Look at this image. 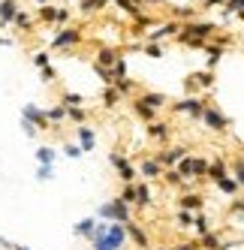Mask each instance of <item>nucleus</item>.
Instances as JSON below:
<instances>
[{
	"label": "nucleus",
	"instance_id": "nucleus-51",
	"mask_svg": "<svg viewBox=\"0 0 244 250\" xmlns=\"http://www.w3.org/2000/svg\"><path fill=\"white\" fill-rule=\"evenodd\" d=\"M175 250H196L199 247V241H178V244H172Z\"/></svg>",
	"mask_w": 244,
	"mask_h": 250
},
{
	"label": "nucleus",
	"instance_id": "nucleus-3",
	"mask_svg": "<svg viewBox=\"0 0 244 250\" xmlns=\"http://www.w3.org/2000/svg\"><path fill=\"white\" fill-rule=\"evenodd\" d=\"M202 124L211 133H217V136H226L229 133V127H232V121L226 118L223 112H220V105H214V103H208L205 100V112H202Z\"/></svg>",
	"mask_w": 244,
	"mask_h": 250
},
{
	"label": "nucleus",
	"instance_id": "nucleus-1",
	"mask_svg": "<svg viewBox=\"0 0 244 250\" xmlns=\"http://www.w3.org/2000/svg\"><path fill=\"white\" fill-rule=\"evenodd\" d=\"M220 30L217 21H187L181 24V30L175 33V42L184 45V48H205V42L214 40V33Z\"/></svg>",
	"mask_w": 244,
	"mask_h": 250
},
{
	"label": "nucleus",
	"instance_id": "nucleus-59",
	"mask_svg": "<svg viewBox=\"0 0 244 250\" xmlns=\"http://www.w3.org/2000/svg\"><path fill=\"white\" fill-rule=\"evenodd\" d=\"M37 3H40V6H45V3H48V0H37Z\"/></svg>",
	"mask_w": 244,
	"mask_h": 250
},
{
	"label": "nucleus",
	"instance_id": "nucleus-61",
	"mask_svg": "<svg viewBox=\"0 0 244 250\" xmlns=\"http://www.w3.org/2000/svg\"><path fill=\"white\" fill-rule=\"evenodd\" d=\"M196 250H202V247H196Z\"/></svg>",
	"mask_w": 244,
	"mask_h": 250
},
{
	"label": "nucleus",
	"instance_id": "nucleus-31",
	"mask_svg": "<svg viewBox=\"0 0 244 250\" xmlns=\"http://www.w3.org/2000/svg\"><path fill=\"white\" fill-rule=\"evenodd\" d=\"M66 118L81 127V124L88 121V109H84V105H66Z\"/></svg>",
	"mask_w": 244,
	"mask_h": 250
},
{
	"label": "nucleus",
	"instance_id": "nucleus-21",
	"mask_svg": "<svg viewBox=\"0 0 244 250\" xmlns=\"http://www.w3.org/2000/svg\"><path fill=\"white\" fill-rule=\"evenodd\" d=\"M154 205V196L148 181H136V208H151Z\"/></svg>",
	"mask_w": 244,
	"mask_h": 250
},
{
	"label": "nucleus",
	"instance_id": "nucleus-19",
	"mask_svg": "<svg viewBox=\"0 0 244 250\" xmlns=\"http://www.w3.org/2000/svg\"><path fill=\"white\" fill-rule=\"evenodd\" d=\"M196 241H199V247H202V250H223V235H220L217 229L205 232V235H199Z\"/></svg>",
	"mask_w": 244,
	"mask_h": 250
},
{
	"label": "nucleus",
	"instance_id": "nucleus-32",
	"mask_svg": "<svg viewBox=\"0 0 244 250\" xmlns=\"http://www.w3.org/2000/svg\"><path fill=\"white\" fill-rule=\"evenodd\" d=\"M118 103H121V94L115 91V84H106L102 87V105H106V109H115Z\"/></svg>",
	"mask_w": 244,
	"mask_h": 250
},
{
	"label": "nucleus",
	"instance_id": "nucleus-34",
	"mask_svg": "<svg viewBox=\"0 0 244 250\" xmlns=\"http://www.w3.org/2000/svg\"><path fill=\"white\" fill-rule=\"evenodd\" d=\"M193 175H196V181H208V160L205 157L193 154Z\"/></svg>",
	"mask_w": 244,
	"mask_h": 250
},
{
	"label": "nucleus",
	"instance_id": "nucleus-60",
	"mask_svg": "<svg viewBox=\"0 0 244 250\" xmlns=\"http://www.w3.org/2000/svg\"><path fill=\"white\" fill-rule=\"evenodd\" d=\"M133 3H139V6H142V3H145V0H133Z\"/></svg>",
	"mask_w": 244,
	"mask_h": 250
},
{
	"label": "nucleus",
	"instance_id": "nucleus-15",
	"mask_svg": "<svg viewBox=\"0 0 244 250\" xmlns=\"http://www.w3.org/2000/svg\"><path fill=\"white\" fill-rule=\"evenodd\" d=\"M205 69H214L220 61H223V55H226V48L223 45H217V42H205Z\"/></svg>",
	"mask_w": 244,
	"mask_h": 250
},
{
	"label": "nucleus",
	"instance_id": "nucleus-8",
	"mask_svg": "<svg viewBox=\"0 0 244 250\" xmlns=\"http://www.w3.org/2000/svg\"><path fill=\"white\" fill-rule=\"evenodd\" d=\"M172 130H175V127H172L169 121H163V118L145 124V136H148L151 142H160V148H166V142L172 139Z\"/></svg>",
	"mask_w": 244,
	"mask_h": 250
},
{
	"label": "nucleus",
	"instance_id": "nucleus-24",
	"mask_svg": "<svg viewBox=\"0 0 244 250\" xmlns=\"http://www.w3.org/2000/svg\"><path fill=\"white\" fill-rule=\"evenodd\" d=\"M223 196H229V199H235V196H241V187H238V181H235V178L229 175V178H223V181H217L214 184Z\"/></svg>",
	"mask_w": 244,
	"mask_h": 250
},
{
	"label": "nucleus",
	"instance_id": "nucleus-20",
	"mask_svg": "<svg viewBox=\"0 0 244 250\" xmlns=\"http://www.w3.org/2000/svg\"><path fill=\"white\" fill-rule=\"evenodd\" d=\"M15 15H19V3L15 0H0V24L9 27L15 21Z\"/></svg>",
	"mask_w": 244,
	"mask_h": 250
},
{
	"label": "nucleus",
	"instance_id": "nucleus-49",
	"mask_svg": "<svg viewBox=\"0 0 244 250\" xmlns=\"http://www.w3.org/2000/svg\"><path fill=\"white\" fill-rule=\"evenodd\" d=\"M63 154H66V157H73V160H79L84 151H81V145H63Z\"/></svg>",
	"mask_w": 244,
	"mask_h": 250
},
{
	"label": "nucleus",
	"instance_id": "nucleus-30",
	"mask_svg": "<svg viewBox=\"0 0 244 250\" xmlns=\"http://www.w3.org/2000/svg\"><path fill=\"white\" fill-rule=\"evenodd\" d=\"M106 3H109V0H81V3H79V12H81V15H97L100 9H106Z\"/></svg>",
	"mask_w": 244,
	"mask_h": 250
},
{
	"label": "nucleus",
	"instance_id": "nucleus-33",
	"mask_svg": "<svg viewBox=\"0 0 244 250\" xmlns=\"http://www.w3.org/2000/svg\"><path fill=\"white\" fill-rule=\"evenodd\" d=\"M226 214H229V217L244 220V196H235V199H229V205H226Z\"/></svg>",
	"mask_w": 244,
	"mask_h": 250
},
{
	"label": "nucleus",
	"instance_id": "nucleus-7",
	"mask_svg": "<svg viewBox=\"0 0 244 250\" xmlns=\"http://www.w3.org/2000/svg\"><path fill=\"white\" fill-rule=\"evenodd\" d=\"M181 30V24L175 19H166V21H157L148 33H145V42H163V40H175V33Z\"/></svg>",
	"mask_w": 244,
	"mask_h": 250
},
{
	"label": "nucleus",
	"instance_id": "nucleus-29",
	"mask_svg": "<svg viewBox=\"0 0 244 250\" xmlns=\"http://www.w3.org/2000/svg\"><path fill=\"white\" fill-rule=\"evenodd\" d=\"M175 172L184 178V181H196V175H193V154H187V157L181 160V163L175 166Z\"/></svg>",
	"mask_w": 244,
	"mask_h": 250
},
{
	"label": "nucleus",
	"instance_id": "nucleus-44",
	"mask_svg": "<svg viewBox=\"0 0 244 250\" xmlns=\"http://www.w3.org/2000/svg\"><path fill=\"white\" fill-rule=\"evenodd\" d=\"M235 12H244V0H226L223 15H235Z\"/></svg>",
	"mask_w": 244,
	"mask_h": 250
},
{
	"label": "nucleus",
	"instance_id": "nucleus-18",
	"mask_svg": "<svg viewBox=\"0 0 244 250\" xmlns=\"http://www.w3.org/2000/svg\"><path fill=\"white\" fill-rule=\"evenodd\" d=\"M130 109H133V115H136L139 121H142V124H151V121H157V115H160L157 109H151V105H145L142 100H133V105H130Z\"/></svg>",
	"mask_w": 244,
	"mask_h": 250
},
{
	"label": "nucleus",
	"instance_id": "nucleus-37",
	"mask_svg": "<svg viewBox=\"0 0 244 250\" xmlns=\"http://www.w3.org/2000/svg\"><path fill=\"white\" fill-rule=\"evenodd\" d=\"M175 226L178 229H193V214H190V211H175Z\"/></svg>",
	"mask_w": 244,
	"mask_h": 250
},
{
	"label": "nucleus",
	"instance_id": "nucleus-25",
	"mask_svg": "<svg viewBox=\"0 0 244 250\" xmlns=\"http://www.w3.org/2000/svg\"><path fill=\"white\" fill-rule=\"evenodd\" d=\"M229 175L238 181V187L244 190V154H238V157H232L229 160Z\"/></svg>",
	"mask_w": 244,
	"mask_h": 250
},
{
	"label": "nucleus",
	"instance_id": "nucleus-26",
	"mask_svg": "<svg viewBox=\"0 0 244 250\" xmlns=\"http://www.w3.org/2000/svg\"><path fill=\"white\" fill-rule=\"evenodd\" d=\"M94 229H97V220L94 217H84V220H79L76 226H73V232H76V235H81V238H94Z\"/></svg>",
	"mask_w": 244,
	"mask_h": 250
},
{
	"label": "nucleus",
	"instance_id": "nucleus-11",
	"mask_svg": "<svg viewBox=\"0 0 244 250\" xmlns=\"http://www.w3.org/2000/svg\"><path fill=\"white\" fill-rule=\"evenodd\" d=\"M84 37H81V30L79 27H61L58 33H55V40H51V48H73V45H79Z\"/></svg>",
	"mask_w": 244,
	"mask_h": 250
},
{
	"label": "nucleus",
	"instance_id": "nucleus-54",
	"mask_svg": "<svg viewBox=\"0 0 244 250\" xmlns=\"http://www.w3.org/2000/svg\"><path fill=\"white\" fill-rule=\"evenodd\" d=\"M226 0H205V6H223Z\"/></svg>",
	"mask_w": 244,
	"mask_h": 250
},
{
	"label": "nucleus",
	"instance_id": "nucleus-27",
	"mask_svg": "<svg viewBox=\"0 0 244 250\" xmlns=\"http://www.w3.org/2000/svg\"><path fill=\"white\" fill-rule=\"evenodd\" d=\"M193 76H196V84H199V91H211V87H214V82H217L214 69H199V73H193Z\"/></svg>",
	"mask_w": 244,
	"mask_h": 250
},
{
	"label": "nucleus",
	"instance_id": "nucleus-22",
	"mask_svg": "<svg viewBox=\"0 0 244 250\" xmlns=\"http://www.w3.org/2000/svg\"><path fill=\"white\" fill-rule=\"evenodd\" d=\"M139 100H142L145 105H151V109H157V112L169 105V97H166V94H160V91H145V94L139 97Z\"/></svg>",
	"mask_w": 244,
	"mask_h": 250
},
{
	"label": "nucleus",
	"instance_id": "nucleus-48",
	"mask_svg": "<svg viewBox=\"0 0 244 250\" xmlns=\"http://www.w3.org/2000/svg\"><path fill=\"white\" fill-rule=\"evenodd\" d=\"M112 76H115V79H127V61H124V58L112 66Z\"/></svg>",
	"mask_w": 244,
	"mask_h": 250
},
{
	"label": "nucleus",
	"instance_id": "nucleus-47",
	"mask_svg": "<svg viewBox=\"0 0 244 250\" xmlns=\"http://www.w3.org/2000/svg\"><path fill=\"white\" fill-rule=\"evenodd\" d=\"M48 51H37V55H33V66H37V69H45L48 66Z\"/></svg>",
	"mask_w": 244,
	"mask_h": 250
},
{
	"label": "nucleus",
	"instance_id": "nucleus-41",
	"mask_svg": "<svg viewBox=\"0 0 244 250\" xmlns=\"http://www.w3.org/2000/svg\"><path fill=\"white\" fill-rule=\"evenodd\" d=\"M115 3H118L121 9H124V15H130V19H136V15L142 12V6H139V3H133V0H115Z\"/></svg>",
	"mask_w": 244,
	"mask_h": 250
},
{
	"label": "nucleus",
	"instance_id": "nucleus-57",
	"mask_svg": "<svg viewBox=\"0 0 244 250\" xmlns=\"http://www.w3.org/2000/svg\"><path fill=\"white\" fill-rule=\"evenodd\" d=\"M12 250H30V247H24V244H12Z\"/></svg>",
	"mask_w": 244,
	"mask_h": 250
},
{
	"label": "nucleus",
	"instance_id": "nucleus-9",
	"mask_svg": "<svg viewBox=\"0 0 244 250\" xmlns=\"http://www.w3.org/2000/svg\"><path fill=\"white\" fill-rule=\"evenodd\" d=\"M136 169H139V181H148V184H151V181H160L163 172H166V169H163L160 163H157V160H154L151 154L139 160V166H136Z\"/></svg>",
	"mask_w": 244,
	"mask_h": 250
},
{
	"label": "nucleus",
	"instance_id": "nucleus-35",
	"mask_svg": "<svg viewBox=\"0 0 244 250\" xmlns=\"http://www.w3.org/2000/svg\"><path fill=\"white\" fill-rule=\"evenodd\" d=\"M115 91L121 94V97H130L133 91H136V82L127 76V79H115Z\"/></svg>",
	"mask_w": 244,
	"mask_h": 250
},
{
	"label": "nucleus",
	"instance_id": "nucleus-58",
	"mask_svg": "<svg viewBox=\"0 0 244 250\" xmlns=\"http://www.w3.org/2000/svg\"><path fill=\"white\" fill-rule=\"evenodd\" d=\"M235 19H238V21H244V12H235Z\"/></svg>",
	"mask_w": 244,
	"mask_h": 250
},
{
	"label": "nucleus",
	"instance_id": "nucleus-2",
	"mask_svg": "<svg viewBox=\"0 0 244 250\" xmlns=\"http://www.w3.org/2000/svg\"><path fill=\"white\" fill-rule=\"evenodd\" d=\"M97 217L106 223H130L133 220V205H127L121 196H115L112 202H102L97 208Z\"/></svg>",
	"mask_w": 244,
	"mask_h": 250
},
{
	"label": "nucleus",
	"instance_id": "nucleus-12",
	"mask_svg": "<svg viewBox=\"0 0 244 250\" xmlns=\"http://www.w3.org/2000/svg\"><path fill=\"white\" fill-rule=\"evenodd\" d=\"M223 178H229V160H226L223 154H217L214 160H208V181L217 184V181H223Z\"/></svg>",
	"mask_w": 244,
	"mask_h": 250
},
{
	"label": "nucleus",
	"instance_id": "nucleus-50",
	"mask_svg": "<svg viewBox=\"0 0 244 250\" xmlns=\"http://www.w3.org/2000/svg\"><path fill=\"white\" fill-rule=\"evenodd\" d=\"M51 172H55V166H40L37 178H40V181H48V178H51Z\"/></svg>",
	"mask_w": 244,
	"mask_h": 250
},
{
	"label": "nucleus",
	"instance_id": "nucleus-40",
	"mask_svg": "<svg viewBox=\"0 0 244 250\" xmlns=\"http://www.w3.org/2000/svg\"><path fill=\"white\" fill-rule=\"evenodd\" d=\"M12 24H15V30H30V27H33V19H30L24 9H19V15H15Z\"/></svg>",
	"mask_w": 244,
	"mask_h": 250
},
{
	"label": "nucleus",
	"instance_id": "nucleus-55",
	"mask_svg": "<svg viewBox=\"0 0 244 250\" xmlns=\"http://www.w3.org/2000/svg\"><path fill=\"white\" fill-rule=\"evenodd\" d=\"M157 3H166V0H145L142 6H157Z\"/></svg>",
	"mask_w": 244,
	"mask_h": 250
},
{
	"label": "nucleus",
	"instance_id": "nucleus-43",
	"mask_svg": "<svg viewBox=\"0 0 244 250\" xmlns=\"http://www.w3.org/2000/svg\"><path fill=\"white\" fill-rule=\"evenodd\" d=\"M55 12H58V6H51V3L40 6V21H45V24H55Z\"/></svg>",
	"mask_w": 244,
	"mask_h": 250
},
{
	"label": "nucleus",
	"instance_id": "nucleus-45",
	"mask_svg": "<svg viewBox=\"0 0 244 250\" xmlns=\"http://www.w3.org/2000/svg\"><path fill=\"white\" fill-rule=\"evenodd\" d=\"M69 19H73V12H69L66 6H58V12H55V24L66 27V24H69Z\"/></svg>",
	"mask_w": 244,
	"mask_h": 250
},
{
	"label": "nucleus",
	"instance_id": "nucleus-46",
	"mask_svg": "<svg viewBox=\"0 0 244 250\" xmlns=\"http://www.w3.org/2000/svg\"><path fill=\"white\" fill-rule=\"evenodd\" d=\"M81 103H84L81 94H69V91H66V94L61 97V105H81Z\"/></svg>",
	"mask_w": 244,
	"mask_h": 250
},
{
	"label": "nucleus",
	"instance_id": "nucleus-6",
	"mask_svg": "<svg viewBox=\"0 0 244 250\" xmlns=\"http://www.w3.org/2000/svg\"><path fill=\"white\" fill-rule=\"evenodd\" d=\"M187 154H190V151H187V145H175V148H160V151H154L151 157H154L163 169H175Z\"/></svg>",
	"mask_w": 244,
	"mask_h": 250
},
{
	"label": "nucleus",
	"instance_id": "nucleus-17",
	"mask_svg": "<svg viewBox=\"0 0 244 250\" xmlns=\"http://www.w3.org/2000/svg\"><path fill=\"white\" fill-rule=\"evenodd\" d=\"M169 19H175L178 24H187V21L199 19V9L196 6H175V9H169Z\"/></svg>",
	"mask_w": 244,
	"mask_h": 250
},
{
	"label": "nucleus",
	"instance_id": "nucleus-56",
	"mask_svg": "<svg viewBox=\"0 0 244 250\" xmlns=\"http://www.w3.org/2000/svg\"><path fill=\"white\" fill-rule=\"evenodd\" d=\"M154 250H175L172 244H160V247H154Z\"/></svg>",
	"mask_w": 244,
	"mask_h": 250
},
{
	"label": "nucleus",
	"instance_id": "nucleus-5",
	"mask_svg": "<svg viewBox=\"0 0 244 250\" xmlns=\"http://www.w3.org/2000/svg\"><path fill=\"white\" fill-rule=\"evenodd\" d=\"M169 109L175 115H187L193 121H202V112H205V100L202 97H181L175 103H169Z\"/></svg>",
	"mask_w": 244,
	"mask_h": 250
},
{
	"label": "nucleus",
	"instance_id": "nucleus-13",
	"mask_svg": "<svg viewBox=\"0 0 244 250\" xmlns=\"http://www.w3.org/2000/svg\"><path fill=\"white\" fill-rule=\"evenodd\" d=\"M124 229H127V238L139 247V250H151V238H148V232L139 226L136 220H130V223H124Z\"/></svg>",
	"mask_w": 244,
	"mask_h": 250
},
{
	"label": "nucleus",
	"instance_id": "nucleus-52",
	"mask_svg": "<svg viewBox=\"0 0 244 250\" xmlns=\"http://www.w3.org/2000/svg\"><path fill=\"white\" fill-rule=\"evenodd\" d=\"M55 79H58V73H55V66L48 63V66L42 69V82H55Z\"/></svg>",
	"mask_w": 244,
	"mask_h": 250
},
{
	"label": "nucleus",
	"instance_id": "nucleus-36",
	"mask_svg": "<svg viewBox=\"0 0 244 250\" xmlns=\"http://www.w3.org/2000/svg\"><path fill=\"white\" fill-rule=\"evenodd\" d=\"M45 118H48V124L66 121V105H51V109H45Z\"/></svg>",
	"mask_w": 244,
	"mask_h": 250
},
{
	"label": "nucleus",
	"instance_id": "nucleus-23",
	"mask_svg": "<svg viewBox=\"0 0 244 250\" xmlns=\"http://www.w3.org/2000/svg\"><path fill=\"white\" fill-rule=\"evenodd\" d=\"M79 145H81L84 154L94 151V145H97V136H94V130L88 127V124H81V127H79Z\"/></svg>",
	"mask_w": 244,
	"mask_h": 250
},
{
	"label": "nucleus",
	"instance_id": "nucleus-53",
	"mask_svg": "<svg viewBox=\"0 0 244 250\" xmlns=\"http://www.w3.org/2000/svg\"><path fill=\"white\" fill-rule=\"evenodd\" d=\"M21 124H24V133H27V136H37V127H33L30 121H21Z\"/></svg>",
	"mask_w": 244,
	"mask_h": 250
},
{
	"label": "nucleus",
	"instance_id": "nucleus-4",
	"mask_svg": "<svg viewBox=\"0 0 244 250\" xmlns=\"http://www.w3.org/2000/svg\"><path fill=\"white\" fill-rule=\"evenodd\" d=\"M109 163H112V169L118 172V178H121L124 184H136V181H139V169H136V163H133L130 157H124L121 151H112V154H109Z\"/></svg>",
	"mask_w": 244,
	"mask_h": 250
},
{
	"label": "nucleus",
	"instance_id": "nucleus-10",
	"mask_svg": "<svg viewBox=\"0 0 244 250\" xmlns=\"http://www.w3.org/2000/svg\"><path fill=\"white\" fill-rule=\"evenodd\" d=\"M205 202H208V196H202L199 190H181V196H178V208L190 211V214L205 211Z\"/></svg>",
	"mask_w": 244,
	"mask_h": 250
},
{
	"label": "nucleus",
	"instance_id": "nucleus-16",
	"mask_svg": "<svg viewBox=\"0 0 244 250\" xmlns=\"http://www.w3.org/2000/svg\"><path fill=\"white\" fill-rule=\"evenodd\" d=\"M121 58H124V55H121V51L118 48H112V45H102L100 51H97V61L94 63H100V66H106V69H112Z\"/></svg>",
	"mask_w": 244,
	"mask_h": 250
},
{
	"label": "nucleus",
	"instance_id": "nucleus-28",
	"mask_svg": "<svg viewBox=\"0 0 244 250\" xmlns=\"http://www.w3.org/2000/svg\"><path fill=\"white\" fill-rule=\"evenodd\" d=\"M193 229H196V235H205V232H211V217H208L205 211H196L193 214Z\"/></svg>",
	"mask_w": 244,
	"mask_h": 250
},
{
	"label": "nucleus",
	"instance_id": "nucleus-39",
	"mask_svg": "<svg viewBox=\"0 0 244 250\" xmlns=\"http://www.w3.org/2000/svg\"><path fill=\"white\" fill-rule=\"evenodd\" d=\"M37 160L42 166H55V148H48V145H42L40 151H37Z\"/></svg>",
	"mask_w": 244,
	"mask_h": 250
},
{
	"label": "nucleus",
	"instance_id": "nucleus-14",
	"mask_svg": "<svg viewBox=\"0 0 244 250\" xmlns=\"http://www.w3.org/2000/svg\"><path fill=\"white\" fill-rule=\"evenodd\" d=\"M21 115H24V121H30L37 130H48V127H51L48 118H45V112L37 109V105H24V112H21Z\"/></svg>",
	"mask_w": 244,
	"mask_h": 250
},
{
	"label": "nucleus",
	"instance_id": "nucleus-38",
	"mask_svg": "<svg viewBox=\"0 0 244 250\" xmlns=\"http://www.w3.org/2000/svg\"><path fill=\"white\" fill-rule=\"evenodd\" d=\"M142 51L148 58H166V48H163V42H145L142 45Z\"/></svg>",
	"mask_w": 244,
	"mask_h": 250
},
{
	"label": "nucleus",
	"instance_id": "nucleus-42",
	"mask_svg": "<svg viewBox=\"0 0 244 250\" xmlns=\"http://www.w3.org/2000/svg\"><path fill=\"white\" fill-rule=\"evenodd\" d=\"M118 196H121V199H124L127 205H133V208H136V184H124Z\"/></svg>",
	"mask_w": 244,
	"mask_h": 250
}]
</instances>
